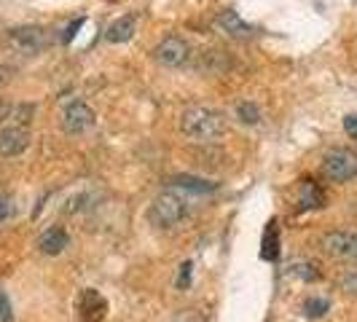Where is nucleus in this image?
Listing matches in <instances>:
<instances>
[{
    "instance_id": "f257e3e1",
    "label": "nucleus",
    "mask_w": 357,
    "mask_h": 322,
    "mask_svg": "<svg viewBox=\"0 0 357 322\" xmlns=\"http://www.w3.org/2000/svg\"><path fill=\"white\" fill-rule=\"evenodd\" d=\"M180 132L191 140L213 143V140L226 135V116L215 107L191 105L180 113Z\"/></svg>"
},
{
    "instance_id": "f03ea898",
    "label": "nucleus",
    "mask_w": 357,
    "mask_h": 322,
    "mask_svg": "<svg viewBox=\"0 0 357 322\" xmlns=\"http://www.w3.org/2000/svg\"><path fill=\"white\" fill-rule=\"evenodd\" d=\"M185 215H188L185 199L180 197L178 191H164V194L153 199V204L148 210V220L156 229H175L178 223L185 220Z\"/></svg>"
},
{
    "instance_id": "7ed1b4c3",
    "label": "nucleus",
    "mask_w": 357,
    "mask_h": 322,
    "mask_svg": "<svg viewBox=\"0 0 357 322\" xmlns=\"http://www.w3.org/2000/svg\"><path fill=\"white\" fill-rule=\"evenodd\" d=\"M322 175L331 183H347L357 178V153L352 148H333L322 156Z\"/></svg>"
},
{
    "instance_id": "20e7f679",
    "label": "nucleus",
    "mask_w": 357,
    "mask_h": 322,
    "mask_svg": "<svg viewBox=\"0 0 357 322\" xmlns=\"http://www.w3.org/2000/svg\"><path fill=\"white\" fill-rule=\"evenodd\" d=\"M320 250L339 261H357V231L352 229H331L317 239Z\"/></svg>"
},
{
    "instance_id": "39448f33",
    "label": "nucleus",
    "mask_w": 357,
    "mask_h": 322,
    "mask_svg": "<svg viewBox=\"0 0 357 322\" xmlns=\"http://www.w3.org/2000/svg\"><path fill=\"white\" fill-rule=\"evenodd\" d=\"M75 309H78V317L84 322H102L107 317V301L105 296L94 287H86L81 290L78 301H75Z\"/></svg>"
},
{
    "instance_id": "423d86ee",
    "label": "nucleus",
    "mask_w": 357,
    "mask_h": 322,
    "mask_svg": "<svg viewBox=\"0 0 357 322\" xmlns=\"http://www.w3.org/2000/svg\"><path fill=\"white\" fill-rule=\"evenodd\" d=\"M153 59L164 68H180L188 59V43L180 36H167L153 49Z\"/></svg>"
},
{
    "instance_id": "0eeeda50",
    "label": "nucleus",
    "mask_w": 357,
    "mask_h": 322,
    "mask_svg": "<svg viewBox=\"0 0 357 322\" xmlns=\"http://www.w3.org/2000/svg\"><path fill=\"white\" fill-rule=\"evenodd\" d=\"M94 110H91L86 102H81V100H75L70 105L62 110V129L68 132V135H81V132H86L89 126H94Z\"/></svg>"
},
{
    "instance_id": "6e6552de",
    "label": "nucleus",
    "mask_w": 357,
    "mask_h": 322,
    "mask_svg": "<svg viewBox=\"0 0 357 322\" xmlns=\"http://www.w3.org/2000/svg\"><path fill=\"white\" fill-rule=\"evenodd\" d=\"M8 40L11 46L22 54H36L46 46V33L43 27H36V24H24V27H14L8 30Z\"/></svg>"
},
{
    "instance_id": "1a4fd4ad",
    "label": "nucleus",
    "mask_w": 357,
    "mask_h": 322,
    "mask_svg": "<svg viewBox=\"0 0 357 322\" xmlns=\"http://www.w3.org/2000/svg\"><path fill=\"white\" fill-rule=\"evenodd\" d=\"M30 145V132L22 124H8L0 129V156H19Z\"/></svg>"
},
{
    "instance_id": "9d476101",
    "label": "nucleus",
    "mask_w": 357,
    "mask_h": 322,
    "mask_svg": "<svg viewBox=\"0 0 357 322\" xmlns=\"http://www.w3.org/2000/svg\"><path fill=\"white\" fill-rule=\"evenodd\" d=\"M68 245H70V236H68V231L62 226L46 229V231L40 233V239H38V250L43 252V255H59Z\"/></svg>"
},
{
    "instance_id": "9b49d317",
    "label": "nucleus",
    "mask_w": 357,
    "mask_h": 322,
    "mask_svg": "<svg viewBox=\"0 0 357 322\" xmlns=\"http://www.w3.org/2000/svg\"><path fill=\"white\" fill-rule=\"evenodd\" d=\"M215 24L231 38H250L252 33H255L250 24L236 14V11H220V14L215 17Z\"/></svg>"
},
{
    "instance_id": "f8f14e48",
    "label": "nucleus",
    "mask_w": 357,
    "mask_h": 322,
    "mask_svg": "<svg viewBox=\"0 0 357 322\" xmlns=\"http://www.w3.org/2000/svg\"><path fill=\"white\" fill-rule=\"evenodd\" d=\"M135 27H137V19L132 17V14H124L121 19H116L113 24H107L105 38L110 43H124V40L135 36Z\"/></svg>"
},
{
    "instance_id": "ddd939ff",
    "label": "nucleus",
    "mask_w": 357,
    "mask_h": 322,
    "mask_svg": "<svg viewBox=\"0 0 357 322\" xmlns=\"http://www.w3.org/2000/svg\"><path fill=\"white\" fill-rule=\"evenodd\" d=\"M325 201V194L320 191V185H314L312 180L301 183V191H298V210H317Z\"/></svg>"
},
{
    "instance_id": "4468645a",
    "label": "nucleus",
    "mask_w": 357,
    "mask_h": 322,
    "mask_svg": "<svg viewBox=\"0 0 357 322\" xmlns=\"http://www.w3.org/2000/svg\"><path fill=\"white\" fill-rule=\"evenodd\" d=\"M169 185L172 188H183V191H194V194H210V191H215V183L194 178V175H178V178L169 180Z\"/></svg>"
},
{
    "instance_id": "2eb2a0df",
    "label": "nucleus",
    "mask_w": 357,
    "mask_h": 322,
    "mask_svg": "<svg viewBox=\"0 0 357 322\" xmlns=\"http://www.w3.org/2000/svg\"><path fill=\"white\" fill-rule=\"evenodd\" d=\"M277 255H280V231H277V220H271L266 226V233H264L261 258H264V261H277Z\"/></svg>"
},
{
    "instance_id": "dca6fc26",
    "label": "nucleus",
    "mask_w": 357,
    "mask_h": 322,
    "mask_svg": "<svg viewBox=\"0 0 357 322\" xmlns=\"http://www.w3.org/2000/svg\"><path fill=\"white\" fill-rule=\"evenodd\" d=\"M301 312H304L309 320H317V317H325L331 312V301L322 298V296H309L304 301V306H301Z\"/></svg>"
},
{
    "instance_id": "f3484780",
    "label": "nucleus",
    "mask_w": 357,
    "mask_h": 322,
    "mask_svg": "<svg viewBox=\"0 0 357 322\" xmlns=\"http://www.w3.org/2000/svg\"><path fill=\"white\" fill-rule=\"evenodd\" d=\"M287 274H290V277H296V279H304V282L320 279V271H317V266H314V263H309V261H296V263H290Z\"/></svg>"
},
{
    "instance_id": "a211bd4d",
    "label": "nucleus",
    "mask_w": 357,
    "mask_h": 322,
    "mask_svg": "<svg viewBox=\"0 0 357 322\" xmlns=\"http://www.w3.org/2000/svg\"><path fill=\"white\" fill-rule=\"evenodd\" d=\"M236 118L242 124H258L261 121V110H258L255 102H239L236 105Z\"/></svg>"
},
{
    "instance_id": "6ab92c4d",
    "label": "nucleus",
    "mask_w": 357,
    "mask_h": 322,
    "mask_svg": "<svg viewBox=\"0 0 357 322\" xmlns=\"http://www.w3.org/2000/svg\"><path fill=\"white\" fill-rule=\"evenodd\" d=\"M339 285H341V290H344L347 296H355V298H357V268H355V271H347V274L341 277Z\"/></svg>"
},
{
    "instance_id": "aec40b11",
    "label": "nucleus",
    "mask_w": 357,
    "mask_h": 322,
    "mask_svg": "<svg viewBox=\"0 0 357 322\" xmlns=\"http://www.w3.org/2000/svg\"><path fill=\"white\" fill-rule=\"evenodd\" d=\"M191 268H194V263H191V261L180 263V274H178V287H180V290L191 285Z\"/></svg>"
},
{
    "instance_id": "412c9836",
    "label": "nucleus",
    "mask_w": 357,
    "mask_h": 322,
    "mask_svg": "<svg viewBox=\"0 0 357 322\" xmlns=\"http://www.w3.org/2000/svg\"><path fill=\"white\" fill-rule=\"evenodd\" d=\"M0 320L11 322V304H8V298H6L3 290H0Z\"/></svg>"
},
{
    "instance_id": "4be33fe9",
    "label": "nucleus",
    "mask_w": 357,
    "mask_h": 322,
    "mask_svg": "<svg viewBox=\"0 0 357 322\" xmlns=\"http://www.w3.org/2000/svg\"><path fill=\"white\" fill-rule=\"evenodd\" d=\"M344 129H347L349 137H355L357 140V113H349V116L344 118Z\"/></svg>"
},
{
    "instance_id": "5701e85b",
    "label": "nucleus",
    "mask_w": 357,
    "mask_h": 322,
    "mask_svg": "<svg viewBox=\"0 0 357 322\" xmlns=\"http://www.w3.org/2000/svg\"><path fill=\"white\" fill-rule=\"evenodd\" d=\"M172 322H207L199 312H183V314H178Z\"/></svg>"
},
{
    "instance_id": "b1692460",
    "label": "nucleus",
    "mask_w": 357,
    "mask_h": 322,
    "mask_svg": "<svg viewBox=\"0 0 357 322\" xmlns=\"http://www.w3.org/2000/svg\"><path fill=\"white\" fill-rule=\"evenodd\" d=\"M11 210H14V204H11V199L8 197H0V223L11 215Z\"/></svg>"
},
{
    "instance_id": "393cba45",
    "label": "nucleus",
    "mask_w": 357,
    "mask_h": 322,
    "mask_svg": "<svg viewBox=\"0 0 357 322\" xmlns=\"http://www.w3.org/2000/svg\"><path fill=\"white\" fill-rule=\"evenodd\" d=\"M6 78H8V70H6V68H0V84H3Z\"/></svg>"
}]
</instances>
